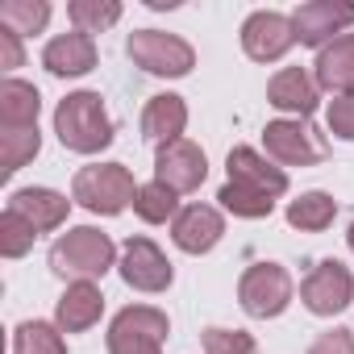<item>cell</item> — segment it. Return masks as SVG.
<instances>
[{
    "mask_svg": "<svg viewBox=\"0 0 354 354\" xmlns=\"http://www.w3.org/2000/svg\"><path fill=\"white\" fill-rule=\"evenodd\" d=\"M55 133L75 154H96L113 142V121L104 113L100 92H71L55 109Z\"/></svg>",
    "mask_w": 354,
    "mask_h": 354,
    "instance_id": "6da1fadb",
    "label": "cell"
},
{
    "mask_svg": "<svg viewBox=\"0 0 354 354\" xmlns=\"http://www.w3.org/2000/svg\"><path fill=\"white\" fill-rule=\"evenodd\" d=\"M113 238L109 234H100V230H92V225H75V230H67L55 246H50V267H55V275H63V279H100L109 267H113Z\"/></svg>",
    "mask_w": 354,
    "mask_h": 354,
    "instance_id": "7a4b0ae2",
    "label": "cell"
},
{
    "mask_svg": "<svg viewBox=\"0 0 354 354\" xmlns=\"http://www.w3.org/2000/svg\"><path fill=\"white\" fill-rule=\"evenodd\" d=\"M71 201H80L88 213L117 217V213H125V209L138 201V184H133V175H129L121 162H96V167L75 171V180H71Z\"/></svg>",
    "mask_w": 354,
    "mask_h": 354,
    "instance_id": "3957f363",
    "label": "cell"
},
{
    "mask_svg": "<svg viewBox=\"0 0 354 354\" xmlns=\"http://www.w3.org/2000/svg\"><path fill=\"white\" fill-rule=\"evenodd\" d=\"M167 329V313L150 304H129L109 325V354H162Z\"/></svg>",
    "mask_w": 354,
    "mask_h": 354,
    "instance_id": "277c9868",
    "label": "cell"
},
{
    "mask_svg": "<svg viewBox=\"0 0 354 354\" xmlns=\"http://www.w3.org/2000/svg\"><path fill=\"white\" fill-rule=\"evenodd\" d=\"M129 59L142 71L171 75V80H180V75H188L196 67V50L184 38L162 34V30H138V34H129Z\"/></svg>",
    "mask_w": 354,
    "mask_h": 354,
    "instance_id": "5b68a950",
    "label": "cell"
},
{
    "mask_svg": "<svg viewBox=\"0 0 354 354\" xmlns=\"http://www.w3.org/2000/svg\"><path fill=\"white\" fill-rule=\"evenodd\" d=\"M238 300L259 321L279 317L292 304V275L279 263H254V267H246V275L238 283Z\"/></svg>",
    "mask_w": 354,
    "mask_h": 354,
    "instance_id": "8992f818",
    "label": "cell"
},
{
    "mask_svg": "<svg viewBox=\"0 0 354 354\" xmlns=\"http://www.w3.org/2000/svg\"><path fill=\"white\" fill-rule=\"evenodd\" d=\"M300 300L308 313L317 317H333L342 313L350 300H354V279H350V267L337 263V259H325L308 271V279L300 283Z\"/></svg>",
    "mask_w": 354,
    "mask_h": 354,
    "instance_id": "52a82bcc",
    "label": "cell"
},
{
    "mask_svg": "<svg viewBox=\"0 0 354 354\" xmlns=\"http://www.w3.org/2000/svg\"><path fill=\"white\" fill-rule=\"evenodd\" d=\"M209 175V158L196 142L180 138V142H167L158 146V158H154V180L167 184L171 192H196Z\"/></svg>",
    "mask_w": 354,
    "mask_h": 354,
    "instance_id": "ba28073f",
    "label": "cell"
},
{
    "mask_svg": "<svg viewBox=\"0 0 354 354\" xmlns=\"http://www.w3.org/2000/svg\"><path fill=\"white\" fill-rule=\"evenodd\" d=\"M354 26V5L346 0H308L292 13V30H296V42L300 46H329L333 34L342 38V30Z\"/></svg>",
    "mask_w": 354,
    "mask_h": 354,
    "instance_id": "9c48e42d",
    "label": "cell"
},
{
    "mask_svg": "<svg viewBox=\"0 0 354 354\" xmlns=\"http://www.w3.org/2000/svg\"><path fill=\"white\" fill-rule=\"evenodd\" d=\"M292 46H296L292 17L271 13V9H259V13L246 17V26H242V50H246L254 63H275V59H283Z\"/></svg>",
    "mask_w": 354,
    "mask_h": 354,
    "instance_id": "30bf717a",
    "label": "cell"
},
{
    "mask_svg": "<svg viewBox=\"0 0 354 354\" xmlns=\"http://www.w3.org/2000/svg\"><path fill=\"white\" fill-rule=\"evenodd\" d=\"M225 171H230V184L234 188H246L254 196H267V201H279L288 192V175L279 167H271L259 150L250 146H234L230 158H225Z\"/></svg>",
    "mask_w": 354,
    "mask_h": 354,
    "instance_id": "8fae6325",
    "label": "cell"
},
{
    "mask_svg": "<svg viewBox=\"0 0 354 354\" xmlns=\"http://www.w3.org/2000/svg\"><path fill=\"white\" fill-rule=\"evenodd\" d=\"M121 279L138 292H167L171 288V263L150 238H129L121 250Z\"/></svg>",
    "mask_w": 354,
    "mask_h": 354,
    "instance_id": "7c38bea8",
    "label": "cell"
},
{
    "mask_svg": "<svg viewBox=\"0 0 354 354\" xmlns=\"http://www.w3.org/2000/svg\"><path fill=\"white\" fill-rule=\"evenodd\" d=\"M221 234H225V221H221V213H217L213 205H188V209L175 213V221H171L175 246L188 250V254L213 250V246L221 242Z\"/></svg>",
    "mask_w": 354,
    "mask_h": 354,
    "instance_id": "4fadbf2b",
    "label": "cell"
},
{
    "mask_svg": "<svg viewBox=\"0 0 354 354\" xmlns=\"http://www.w3.org/2000/svg\"><path fill=\"white\" fill-rule=\"evenodd\" d=\"M263 146L283 167H308V162H321L325 158V150L308 138V129L300 121H271L263 129Z\"/></svg>",
    "mask_w": 354,
    "mask_h": 354,
    "instance_id": "5bb4252c",
    "label": "cell"
},
{
    "mask_svg": "<svg viewBox=\"0 0 354 354\" xmlns=\"http://www.w3.org/2000/svg\"><path fill=\"white\" fill-rule=\"evenodd\" d=\"M317 88L333 92V96H354V34L333 38L329 46L317 50Z\"/></svg>",
    "mask_w": 354,
    "mask_h": 354,
    "instance_id": "9a60e30c",
    "label": "cell"
},
{
    "mask_svg": "<svg viewBox=\"0 0 354 354\" xmlns=\"http://www.w3.org/2000/svg\"><path fill=\"white\" fill-rule=\"evenodd\" d=\"M42 67L50 75H84V71H92L96 67V42H92V34L71 30V34L50 38L46 50H42Z\"/></svg>",
    "mask_w": 354,
    "mask_h": 354,
    "instance_id": "2e32d148",
    "label": "cell"
},
{
    "mask_svg": "<svg viewBox=\"0 0 354 354\" xmlns=\"http://www.w3.org/2000/svg\"><path fill=\"white\" fill-rule=\"evenodd\" d=\"M100 313H104L100 288L88 283V279H80V283H67V292H63V300L55 308V325L63 333H84V329H92L100 321Z\"/></svg>",
    "mask_w": 354,
    "mask_h": 354,
    "instance_id": "e0dca14e",
    "label": "cell"
},
{
    "mask_svg": "<svg viewBox=\"0 0 354 354\" xmlns=\"http://www.w3.org/2000/svg\"><path fill=\"white\" fill-rule=\"evenodd\" d=\"M9 209L21 213L38 234H50V230H59V225L67 221L71 201L59 196V192H50V188H21V192L9 196Z\"/></svg>",
    "mask_w": 354,
    "mask_h": 354,
    "instance_id": "ac0fdd59",
    "label": "cell"
},
{
    "mask_svg": "<svg viewBox=\"0 0 354 354\" xmlns=\"http://www.w3.org/2000/svg\"><path fill=\"white\" fill-rule=\"evenodd\" d=\"M267 100L283 113H296V117H308L317 109V80L304 71V67H283L271 84H267Z\"/></svg>",
    "mask_w": 354,
    "mask_h": 354,
    "instance_id": "d6986e66",
    "label": "cell"
},
{
    "mask_svg": "<svg viewBox=\"0 0 354 354\" xmlns=\"http://www.w3.org/2000/svg\"><path fill=\"white\" fill-rule=\"evenodd\" d=\"M184 125H188V104H184V96H171V92L150 96V104H146V113H142V133H146L150 142H158V146L180 142Z\"/></svg>",
    "mask_w": 354,
    "mask_h": 354,
    "instance_id": "ffe728a7",
    "label": "cell"
},
{
    "mask_svg": "<svg viewBox=\"0 0 354 354\" xmlns=\"http://www.w3.org/2000/svg\"><path fill=\"white\" fill-rule=\"evenodd\" d=\"M42 96L26 80H5L0 84V129H34L38 125Z\"/></svg>",
    "mask_w": 354,
    "mask_h": 354,
    "instance_id": "44dd1931",
    "label": "cell"
},
{
    "mask_svg": "<svg viewBox=\"0 0 354 354\" xmlns=\"http://www.w3.org/2000/svg\"><path fill=\"white\" fill-rule=\"evenodd\" d=\"M333 217H337V201H333L329 192H304L300 201L288 205V225H296V230H304V234L329 230Z\"/></svg>",
    "mask_w": 354,
    "mask_h": 354,
    "instance_id": "7402d4cb",
    "label": "cell"
},
{
    "mask_svg": "<svg viewBox=\"0 0 354 354\" xmlns=\"http://www.w3.org/2000/svg\"><path fill=\"white\" fill-rule=\"evenodd\" d=\"M13 354H67L63 329L46 321H21L13 333Z\"/></svg>",
    "mask_w": 354,
    "mask_h": 354,
    "instance_id": "603a6c76",
    "label": "cell"
},
{
    "mask_svg": "<svg viewBox=\"0 0 354 354\" xmlns=\"http://www.w3.org/2000/svg\"><path fill=\"white\" fill-rule=\"evenodd\" d=\"M50 21L46 0H5L0 5V26H9L13 34H42Z\"/></svg>",
    "mask_w": 354,
    "mask_h": 354,
    "instance_id": "cb8c5ba5",
    "label": "cell"
},
{
    "mask_svg": "<svg viewBox=\"0 0 354 354\" xmlns=\"http://www.w3.org/2000/svg\"><path fill=\"white\" fill-rule=\"evenodd\" d=\"M67 17L75 21L80 34H100V30L117 26L121 5H117V0H71V5H67Z\"/></svg>",
    "mask_w": 354,
    "mask_h": 354,
    "instance_id": "d4e9b609",
    "label": "cell"
},
{
    "mask_svg": "<svg viewBox=\"0 0 354 354\" xmlns=\"http://www.w3.org/2000/svg\"><path fill=\"white\" fill-rule=\"evenodd\" d=\"M38 146H42L38 125L34 129H0V162H5V175L21 171L38 154Z\"/></svg>",
    "mask_w": 354,
    "mask_h": 354,
    "instance_id": "484cf974",
    "label": "cell"
},
{
    "mask_svg": "<svg viewBox=\"0 0 354 354\" xmlns=\"http://www.w3.org/2000/svg\"><path fill=\"white\" fill-rule=\"evenodd\" d=\"M175 196L180 192H171L167 184H142L138 188V201H133V213L150 225H162V221H175Z\"/></svg>",
    "mask_w": 354,
    "mask_h": 354,
    "instance_id": "4316f807",
    "label": "cell"
},
{
    "mask_svg": "<svg viewBox=\"0 0 354 354\" xmlns=\"http://www.w3.org/2000/svg\"><path fill=\"white\" fill-rule=\"evenodd\" d=\"M34 238H38V230L21 213H13V209L0 213V254H5V259H21L34 246Z\"/></svg>",
    "mask_w": 354,
    "mask_h": 354,
    "instance_id": "83f0119b",
    "label": "cell"
},
{
    "mask_svg": "<svg viewBox=\"0 0 354 354\" xmlns=\"http://www.w3.org/2000/svg\"><path fill=\"white\" fill-rule=\"evenodd\" d=\"M234 217H271V209H275V201H267V196H254V192H246V188H234V184H225L221 188V196H217Z\"/></svg>",
    "mask_w": 354,
    "mask_h": 354,
    "instance_id": "f1b7e54d",
    "label": "cell"
},
{
    "mask_svg": "<svg viewBox=\"0 0 354 354\" xmlns=\"http://www.w3.org/2000/svg\"><path fill=\"white\" fill-rule=\"evenodd\" d=\"M205 354H259V342L242 329H205Z\"/></svg>",
    "mask_w": 354,
    "mask_h": 354,
    "instance_id": "f546056e",
    "label": "cell"
},
{
    "mask_svg": "<svg viewBox=\"0 0 354 354\" xmlns=\"http://www.w3.org/2000/svg\"><path fill=\"white\" fill-rule=\"evenodd\" d=\"M329 129L346 142H354V96H333L329 100Z\"/></svg>",
    "mask_w": 354,
    "mask_h": 354,
    "instance_id": "4dcf8cb0",
    "label": "cell"
},
{
    "mask_svg": "<svg viewBox=\"0 0 354 354\" xmlns=\"http://www.w3.org/2000/svg\"><path fill=\"white\" fill-rule=\"evenodd\" d=\"M308 354H354V337L350 329H329L308 346Z\"/></svg>",
    "mask_w": 354,
    "mask_h": 354,
    "instance_id": "1f68e13d",
    "label": "cell"
},
{
    "mask_svg": "<svg viewBox=\"0 0 354 354\" xmlns=\"http://www.w3.org/2000/svg\"><path fill=\"white\" fill-rule=\"evenodd\" d=\"M21 59H26V50H21V34H13L9 26H0V67L13 71V67H21Z\"/></svg>",
    "mask_w": 354,
    "mask_h": 354,
    "instance_id": "d6a6232c",
    "label": "cell"
},
{
    "mask_svg": "<svg viewBox=\"0 0 354 354\" xmlns=\"http://www.w3.org/2000/svg\"><path fill=\"white\" fill-rule=\"evenodd\" d=\"M346 242H350V250H354V225H350V234H346Z\"/></svg>",
    "mask_w": 354,
    "mask_h": 354,
    "instance_id": "836d02e7",
    "label": "cell"
}]
</instances>
